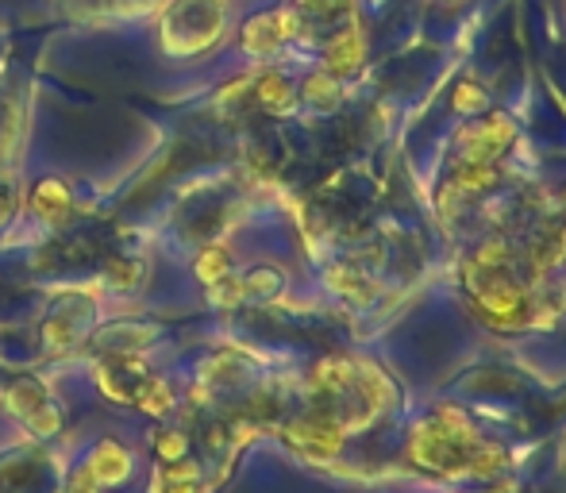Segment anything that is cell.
Returning a JSON list of instances; mask_svg holds the SVG:
<instances>
[{
	"mask_svg": "<svg viewBox=\"0 0 566 493\" xmlns=\"http://www.w3.org/2000/svg\"><path fill=\"white\" fill-rule=\"evenodd\" d=\"M474 412L462 409L459 401H436L424 412L409 420L401 436V463L424 479L448 482V486H467L470 459L482 443Z\"/></svg>",
	"mask_w": 566,
	"mask_h": 493,
	"instance_id": "6da1fadb",
	"label": "cell"
},
{
	"mask_svg": "<svg viewBox=\"0 0 566 493\" xmlns=\"http://www.w3.org/2000/svg\"><path fill=\"white\" fill-rule=\"evenodd\" d=\"M274 432H277V440H282L285 448H290L293 455L308 466L339 463V459L347 455V443H350L347 432H343L336 420L324 417L321 409H308V405H301L293 417L277 420Z\"/></svg>",
	"mask_w": 566,
	"mask_h": 493,
	"instance_id": "7a4b0ae2",
	"label": "cell"
},
{
	"mask_svg": "<svg viewBox=\"0 0 566 493\" xmlns=\"http://www.w3.org/2000/svg\"><path fill=\"white\" fill-rule=\"evenodd\" d=\"M521 139V124L509 116L505 108H490V113L462 120L451 135V155L454 162H505L509 150Z\"/></svg>",
	"mask_w": 566,
	"mask_h": 493,
	"instance_id": "3957f363",
	"label": "cell"
},
{
	"mask_svg": "<svg viewBox=\"0 0 566 493\" xmlns=\"http://www.w3.org/2000/svg\"><path fill=\"white\" fill-rule=\"evenodd\" d=\"M305 28L308 23L297 4H277V8H270V12H259L247 23L243 35H239V46H243V54H251V59H270V54H277Z\"/></svg>",
	"mask_w": 566,
	"mask_h": 493,
	"instance_id": "277c9868",
	"label": "cell"
},
{
	"mask_svg": "<svg viewBox=\"0 0 566 493\" xmlns=\"http://www.w3.org/2000/svg\"><path fill=\"white\" fill-rule=\"evenodd\" d=\"M366 62H370V39H366L363 20L355 15V20L332 28V35L324 39V46H321V70L324 74L339 77V82H350V77L363 74Z\"/></svg>",
	"mask_w": 566,
	"mask_h": 493,
	"instance_id": "5b68a950",
	"label": "cell"
},
{
	"mask_svg": "<svg viewBox=\"0 0 566 493\" xmlns=\"http://www.w3.org/2000/svg\"><path fill=\"white\" fill-rule=\"evenodd\" d=\"M324 290H332V297L347 301V305H355V308H370L381 293V282L370 270L358 266V262L339 259V262H332V266H324Z\"/></svg>",
	"mask_w": 566,
	"mask_h": 493,
	"instance_id": "8992f818",
	"label": "cell"
},
{
	"mask_svg": "<svg viewBox=\"0 0 566 493\" xmlns=\"http://www.w3.org/2000/svg\"><path fill=\"white\" fill-rule=\"evenodd\" d=\"M247 93H251V101L266 116H290L293 108L301 105V101H297V82H293L285 70H262V74L247 85Z\"/></svg>",
	"mask_w": 566,
	"mask_h": 493,
	"instance_id": "52a82bcc",
	"label": "cell"
},
{
	"mask_svg": "<svg viewBox=\"0 0 566 493\" xmlns=\"http://www.w3.org/2000/svg\"><path fill=\"white\" fill-rule=\"evenodd\" d=\"M147 378H150V370L143 367L135 355H116V359H108L105 367H101V394H105L108 401L135 405V394H139V386Z\"/></svg>",
	"mask_w": 566,
	"mask_h": 493,
	"instance_id": "ba28073f",
	"label": "cell"
},
{
	"mask_svg": "<svg viewBox=\"0 0 566 493\" xmlns=\"http://www.w3.org/2000/svg\"><path fill=\"white\" fill-rule=\"evenodd\" d=\"M82 466H85V474L97 482V490L119 486V482H127V474H132V451H127L119 440H101Z\"/></svg>",
	"mask_w": 566,
	"mask_h": 493,
	"instance_id": "9c48e42d",
	"label": "cell"
},
{
	"mask_svg": "<svg viewBox=\"0 0 566 493\" xmlns=\"http://www.w3.org/2000/svg\"><path fill=\"white\" fill-rule=\"evenodd\" d=\"M297 101H305L313 113H336V108L343 105V82L332 74H324V70L316 66L313 74L297 85Z\"/></svg>",
	"mask_w": 566,
	"mask_h": 493,
	"instance_id": "30bf717a",
	"label": "cell"
},
{
	"mask_svg": "<svg viewBox=\"0 0 566 493\" xmlns=\"http://www.w3.org/2000/svg\"><path fill=\"white\" fill-rule=\"evenodd\" d=\"M70 212V189L66 181H39L35 189H31V217H39L43 224H62Z\"/></svg>",
	"mask_w": 566,
	"mask_h": 493,
	"instance_id": "8fae6325",
	"label": "cell"
},
{
	"mask_svg": "<svg viewBox=\"0 0 566 493\" xmlns=\"http://www.w3.org/2000/svg\"><path fill=\"white\" fill-rule=\"evenodd\" d=\"M448 108L454 120H474V116L490 113V93H485V85L474 82V77H462V82H454Z\"/></svg>",
	"mask_w": 566,
	"mask_h": 493,
	"instance_id": "7c38bea8",
	"label": "cell"
},
{
	"mask_svg": "<svg viewBox=\"0 0 566 493\" xmlns=\"http://www.w3.org/2000/svg\"><path fill=\"white\" fill-rule=\"evenodd\" d=\"M193 274L201 285H220L224 277L235 274V254H231L228 243H209L193 262Z\"/></svg>",
	"mask_w": 566,
	"mask_h": 493,
	"instance_id": "4fadbf2b",
	"label": "cell"
},
{
	"mask_svg": "<svg viewBox=\"0 0 566 493\" xmlns=\"http://www.w3.org/2000/svg\"><path fill=\"white\" fill-rule=\"evenodd\" d=\"M135 405H139L143 412H147V417H170L174 409H178V397H174V389H170V381L166 378H155V374H150L147 381H143L139 386V394H135Z\"/></svg>",
	"mask_w": 566,
	"mask_h": 493,
	"instance_id": "5bb4252c",
	"label": "cell"
},
{
	"mask_svg": "<svg viewBox=\"0 0 566 493\" xmlns=\"http://www.w3.org/2000/svg\"><path fill=\"white\" fill-rule=\"evenodd\" d=\"M293 4L301 8V15L316 23H332V28H339V23L355 20L358 15V0H293Z\"/></svg>",
	"mask_w": 566,
	"mask_h": 493,
	"instance_id": "9a60e30c",
	"label": "cell"
},
{
	"mask_svg": "<svg viewBox=\"0 0 566 493\" xmlns=\"http://www.w3.org/2000/svg\"><path fill=\"white\" fill-rule=\"evenodd\" d=\"M46 401H51V397L43 394V386H39L35 378L12 381V386H8V394H4V405H8V412H12L15 420H28L31 412L43 409Z\"/></svg>",
	"mask_w": 566,
	"mask_h": 493,
	"instance_id": "2e32d148",
	"label": "cell"
},
{
	"mask_svg": "<svg viewBox=\"0 0 566 493\" xmlns=\"http://www.w3.org/2000/svg\"><path fill=\"white\" fill-rule=\"evenodd\" d=\"M155 451H158V463H178V459L189 455V432L181 428H163L155 436Z\"/></svg>",
	"mask_w": 566,
	"mask_h": 493,
	"instance_id": "e0dca14e",
	"label": "cell"
},
{
	"mask_svg": "<svg viewBox=\"0 0 566 493\" xmlns=\"http://www.w3.org/2000/svg\"><path fill=\"white\" fill-rule=\"evenodd\" d=\"M12 217H15V189L0 181V228H4Z\"/></svg>",
	"mask_w": 566,
	"mask_h": 493,
	"instance_id": "ac0fdd59",
	"label": "cell"
},
{
	"mask_svg": "<svg viewBox=\"0 0 566 493\" xmlns=\"http://www.w3.org/2000/svg\"><path fill=\"white\" fill-rule=\"evenodd\" d=\"M470 493H521V486H516L513 474H509V479H497V482H485V486H474Z\"/></svg>",
	"mask_w": 566,
	"mask_h": 493,
	"instance_id": "d6986e66",
	"label": "cell"
},
{
	"mask_svg": "<svg viewBox=\"0 0 566 493\" xmlns=\"http://www.w3.org/2000/svg\"><path fill=\"white\" fill-rule=\"evenodd\" d=\"M436 4H470V0H436Z\"/></svg>",
	"mask_w": 566,
	"mask_h": 493,
	"instance_id": "ffe728a7",
	"label": "cell"
},
{
	"mask_svg": "<svg viewBox=\"0 0 566 493\" xmlns=\"http://www.w3.org/2000/svg\"><path fill=\"white\" fill-rule=\"evenodd\" d=\"M563 15H566V0H563Z\"/></svg>",
	"mask_w": 566,
	"mask_h": 493,
	"instance_id": "44dd1931",
	"label": "cell"
}]
</instances>
